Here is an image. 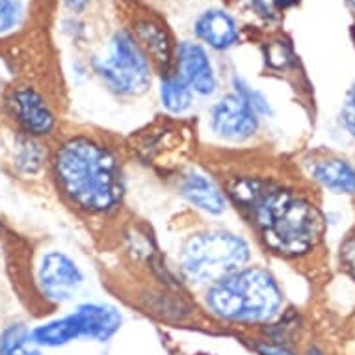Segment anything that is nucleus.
Returning <instances> with one entry per match:
<instances>
[{
    "mask_svg": "<svg viewBox=\"0 0 355 355\" xmlns=\"http://www.w3.org/2000/svg\"><path fill=\"white\" fill-rule=\"evenodd\" d=\"M221 182L229 205L270 255L297 261L311 255L324 239L322 210L294 187L253 171H239Z\"/></svg>",
    "mask_w": 355,
    "mask_h": 355,
    "instance_id": "1",
    "label": "nucleus"
},
{
    "mask_svg": "<svg viewBox=\"0 0 355 355\" xmlns=\"http://www.w3.org/2000/svg\"><path fill=\"white\" fill-rule=\"evenodd\" d=\"M49 179L60 199L89 220L117 214L127 196L121 153L95 132H60L51 141Z\"/></svg>",
    "mask_w": 355,
    "mask_h": 355,
    "instance_id": "2",
    "label": "nucleus"
},
{
    "mask_svg": "<svg viewBox=\"0 0 355 355\" xmlns=\"http://www.w3.org/2000/svg\"><path fill=\"white\" fill-rule=\"evenodd\" d=\"M201 305L221 324L264 327L283 313L285 292L272 270L250 262L203 288Z\"/></svg>",
    "mask_w": 355,
    "mask_h": 355,
    "instance_id": "3",
    "label": "nucleus"
},
{
    "mask_svg": "<svg viewBox=\"0 0 355 355\" xmlns=\"http://www.w3.org/2000/svg\"><path fill=\"white\" fill-rule=\"evenodd\" d=\"M250 262H253L251 240L234 229L220 225L196 229L187 234L175 255L181 279L201 291Z\"/></svg>",
    "mask_w": 355,
    "mask_h": 355,
    "instance_id": "4",
    "label": "nucleus"
},
{
    "mask_svg": "<svg viewBox=\"0 0 355 355\" xmlns=\"http://www.w3.org/2000/svg\"><path fill=\"white\" fill-rule=\"evenodd\" d=\"M121 326L123 313L119 307L106 302H84L65 315L30 327V333L40 348L58 349L78 340L108 343Z\"/></svg>",
    "mask_w": 355,
    "mask_h": 355,
    "instance_id": "5",
    "label": "nucleus"
},
{
    "mask_svg": "<svg viewBox=\"0 0 355 355\" xmlns=\"http://www.w3.org/2000/svg\"><path fill=\"white\" fill-rule=\"evenodd\" d=\"M94 75L110 94L123 99H138L149 94L155 67L128 30H117L108 41L106 53L92 60Z\"/></svg>",
    "mask_w": 355,
    "mask_h": 355,
    "instance_id": "6",
    "label": "nucleus"
},
{
    "mask_svg": "<svg viewBox=\"0 0 355 355\" xmlns=\"http://www.w3.org/2000/svg\"><path fill=\"white\" fill-rule=\"evenodd\" d=\"M0 123L45 141L60 136V114L54 101L43 87L24 78L2 89Z\"/></svg>",
    "mask_w": 355,
    "mask_h": 355,
    "instance_id": "7",
    "label": "nucleus"
},
{
    "mask_svg": "<svg viewBox=\"0 0 355 355\" xmlns=\"http://www.w3.org/2000/svg\"><path fill=\"white\" fill-rule=\"evenodd\" d=\"M30 275L37 297L51 307L73 303L86 285L80 262L60 248H43L32 261Z\"/></svg>",
    "mask_w": 355,
    "mask_h": 355,
    "instance_id": "8",
    "label": "nucleus"
},
{
    "mask_svg": "<svg viewBox=\"0 0 355 355\" xmlns=\"http://www.w3.org/2000/svg\"><path fill=\"white\" fill-rule=\"evenodd\" d=\"M51 141L23 135L0 123V166L21 182L49 179Z\"/></svg>",
    "mask_w": 355,
    "mask_h": 355,
    "instance_id": "9",
    "label": "nucleus"
},
{
    "mask_svg": "<svg viewBox=\"0 0 355 355\" xmlns=\"http://www.w3.org/2000/svg\"><path fill=\"white\" fill-rule=\"evenodd\" d=\"M207 128L210 136L221 144L244 146L261 132V117L231 89L210 103L207 110Z\"/></svg>",
    "mask_w": 355,
    "mask_h": 355,
    "instance_id": "10",
    "label": "nucleus"
},
{
    "mask_svg": "<svg viewBox=\"0 0 355 355\" xmlns=\"http://www.w3.org/2000/svg\"><path fill=\"white\" fill-rule=\"evenodd\" d=\"M177 190L188 207L207 218L218 220L231 209L223 182L203 168L184 169L177 179Z\"/></svg>",
    "mask_w": 355,
    "mask_h": 355,
    "instance_id": "11",
    "label": "nucleus"
},
{
    "mask_svg": "<svg viewBox=\"0 0 355 355\" xmlns=\"http://www.w3.org/2000/svg\"><path fill=\"white\" fill-rule=\"evenodd\" d=\"M173 71L187 82L199 99H212L220 92V78L207 49L196 41H181L175 47Z\"/></svg>",
    "mask_w": 355,
    "mask_h": 355,
    "instance_id": "12",
    "label": "nucleus"
},
{
    "mask_svg": "<svg viewBox=\"0 0 355 355\" xmlns=\"http://www.w3.org/2000/svg\"><path fill=\"white\" fill-rule=\"evenodd\" d=\"M130 34L135 35L141 51L147 54V58L153 64L158 75L173 69L175 45L173 37L158 19L151 15H140L135 19Z\"/></svg>",
    "mask_w": 355,
    "mask_h": 355,
    "instance_id": "13",
    "label": "nucleus"
},
{
    "mask_svg": "<svg viewBox=\"0 0 355 355\" xmlns=\"http://www.w3.org/2000/svg\"><path fill=\"white\" fill-rule=\"evenodd\" d=\"M45 0H0V49L17 45L40 23Z\"/></svg>",
    "mask_w": 355,
    "mask_h": 355,
    "instance_id": "14",
    "label": "nucleus"
},
{
    "mask_svg": "<svg viewBox=\"0 0 355 355\" xmlns=\"http://www.w3.org/2000/svg\"><path fill=\"white\" fill-rule=\"evenodd\" d=\"M193 32L214 51H229L240 40L239 23L225 10H207L193 24Z\"/></svg>",
    "mask_w": 355,
    "mask_h": 355,
    "instance_id": "15",
    "label": "nucleus"
},
{
    "mask_svg": "<svg viewBox=\"0 0 355 355\" xmlns=\"http://www.w3.org/2000/svg\"><path fill=\"white\" fill-rule=\"evenodd\" d=\"M311 177L333 193L355 196V166L340 157H326L311 166Z\"/></svg>",
    "mask_w": 355,
    "mask_h": 355,
    "instance_id": "16",
    "label": "nucleus"
},
{
    "mask_svg": "<svg viewBox=\"0 0 355 355\" xmlns=\"http://www.w3.org/2000/svg\"><path fill=\"white\" fill-rule=\"evenodd\" d=\"M196 95L173 69L158 75V103L169 117H184L196 106Z\"/></svg>",
    "mask_w": 355,
    "mask_h": 355,
    "instance_id": "17",
    "label": "nucleus"
},
{
    "mask_svg": "<svg viewBox=\"0 0 355 355\" xmlns=\"http://www.w3.org/2000/svg\"><path fill=\"white\" fill-rule=\"evenodd\" d=\"M0 355H47L32 338L30 326L13 320L0 329Z\"/></svg>",
    "mask_w": 355,
    "mask_h": 355,
    "instance_id": "18",
    "label": "nucleus"
},
{
    "mask_svg": "<svg viewBox=\"0 0 355 355\" xmlns=\"http://www.w3.org/2000/svg\"><path fill=\"white\" fill-rule=\"evenodd\" d=\"M231 89H233L234 94H239L259 114L261 119L262 117H274V106L268 101V97L262 94L261 89L251 86L250 82L242 78L240 75H236V73L231 76Z\"/></svg>",
    "mask_w": 355,
    "mask_h": 355,
    "instance_id": "19",
    "label": "nucleus"
},
{
    "mask_svg": "<svg viewBox=\"0 0 355 355\" xmlns=\"http://www.w3.org/2000/svg\"><path fill=\"white\" fill-rule=\"evenodd\" d=\"M292 51L285 41H274L266 47V64L272 69H285L292 64Z\"/></svg>",
    "mask_w": 355,
    "mask_h": 355,
    "instance_id": "20",
    "label": "nucleus"
},
{
    "mask_svg": "<svg viewBox=\"0 0 355 355\" xmlns=\"http://www.w3.org/2000/svg\"><path fill=\"white\" fill-rule=\"evenodd\" d=\"M340 121L352 138H355V84L348 89L340 108Z\"/></svg>",
    "mask_w": 355,
    "mask_h": 355,
    "instance_id": "21",
    "label": "nucleus"
},
{
    "mask_svg": "<svg viewBox=\"0 0 355 355\" xmlns=\"http://www.w3.org/2000/svg\"><path fill=\"white\" fill-rule=\"evenodd\" d=\"M253 349L257 352V355H297V352L291 344L274 343L268 338H257L253 343Z\"/></svg>",
    "mask_w": 355,
    "mask_h": 355,
    "instance_id": "22",
    "label": "nucleus"
},
{
    "mask_svg": "<svg viewBox=\"0 0 355 355\" xmlns=\"http://www.w3.org/2000/svg\"><path fill=\"white\" fill-rule=\"evenodd\" d=\"M340 261L352 277L355 279V233H352L340 245Z\"/></svg>",
    "mask_w": 355,
    "mask_h": 355,
    "instance_id": "23",
    "label": "nucleus"
},
{
    "mask_svg": "<svg viewBox=\"0 0 355 355\" xmlns=\"http://www.w3.org/2000/svg\"><path fill=\"white\" fill-rule=\"evenodd\" d=\"M64 2V6L73 13H80L84 12L87 8V4L92 2V0H62Z\"/></svg>",
    "mask_w": 355,
    "mask_h": 355,
    "instance_id": "24",
    "label": "nucleus"
},
{
    "mask_svg": "<svg viewBox=\"0 0 355 355\" xmlns=\"http://www.w3.org/2000/svg\"><path fill=\"white\" fill-rule=\"evenodd\" d=\"M302 355H329L324 348H320V346H316V344H311V346H307V348L303 349Z\"/></svg>",
    "mask_w": 355,
    "mask_h": 355,
    "instance_id": "25",
    "label": "nucleus"
},
{
    "mask_svg": "<svg viewBox=\"0 0 355 355\" xmlns=\"http://www.w3.org/2000/svg\"><path fill=\"white\" fill-rule=\"evenodd\" d=\"M4 236H6V225H4V220H2V216H0V245L4 242Z\"/></svg>",
    "mask_w": 355,
    "mask_h": 355,
    "instance_id": "26",
    "label": "nucleus"
},
{
    "mask_svg": "<svg viewBox=\"0 0 355 355\" xmlns=\"http://www.w3.org/2000/svg\"><path fill=\"white\" fill-rule=\"evenodd\" d=\"M274 2L281 8H288V6H292V4H294L296 0H274Z\"/></svg>",
    "mask_w": 355,
    "mask_h": 355,
    "instance_id": "27",
    "label": "nucleus"
},
{
    "mask_svg": "<svg viewBox=\"0 0 355 355\" xmlns=\"http://www.w3.org/2000/svg\"><path fill=\"white\" fill-rule=\"evenodd\" d=\"M348 2H349V4H352V6L355 8V0H348Z\"/></svg>",
    "mask_w": 355,
    "mask_h": 355,
    "instance_id": "28",
    "label": "nucleus"
}]
</instances>
